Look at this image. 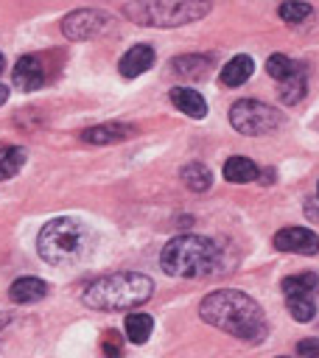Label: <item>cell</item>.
<instances>
[{
  "label": "cell",
  "mask_w": 319,
  "mask_h": 358,
  "mask_svg": "<svg viewBox=\"0 0 319 358\" xmlns=\"http://www.w3.org/2000/svg\"><path fill=\"white\" fill-rule=\"evenodd\" d=\"M210 0H132L123 14L146 28H176L210 14Z\"/></svg>",
  "instance_id": "cell-5"
},
{
  "label": "cell",
  "mask_w": 319,
  "mask_h": 358,
  "mask_svg": "<svg viewBox=\"0 0 319 358\" xmlns=\"http://www.w3.org/2000/svg\"><path fill=\"white\" fill-rule=\"evenodd\" d=\"M160 266L171 277H207L221 266V246L204 235H176L162 246Z\"/></svg>",
  "instance_id": "cell-2"
},
{
  "label": "cell",
  "mask_w": 319,
  "mask_h": 358,
  "mask_svg": "<svg viewBox=\"0 0 319 358\" xmlns=\"http://www.w3.org/2000/svg\"><path fill=\"white\" fill-rule=\"evenodd\" d=\"M319 285V277L313 271H302V274H291L283 280V294L294 296V294H313Z\"/></svg>",
  "instance_id": "cell-22"
},
{
  "label": "cell",
  "mask_w": 319,
  "mask_h": 358,
  "mask_svg": "<svg viewBox=\"0 0 319 358\" xmlns=\"http://www.w3.org/2000/svg\"><path fill=\"white\" fill-rule=\"evenodd\" d=\"M274 246L280 252H297V255H316L319 252V235L308 227H285L274 235Z\"/></svg>",
  "instance_id": "cell-8"
},
{
  "label": "cell",
  "mask_w": 319,
  "mask_h": 358,
  "mask_svg": "<svg viewBox=\"0 0 319 358\" xmlns=\"http://www.w3.org/2000/svg\"><path fill=\"white\" fill-rule=\"evenodd\" d=\"M123 327H126L129 341H134V344H146L148 336H151V330H154V319H151L148 313H129Z\"/></svg>",
  "instance_id": "cell-20"
},
{
  "label": "cell",
  "mask_w": 319,
  "mask_h": 358,
  "mask_svg": "<svg viewBox=\"0 0 319 358\" xmlns=\"http://www.w3.org/2000/svg\"><path fill=\"white\" fill-rule=\"evenodd\" d=\"M25 157H28V151H25L22 145L0 143V182H3V179H11V176L25 165Z\"/></svg>",
  "instance_id": "cell-18"
},
{
  "label": "cell",
  "mask_w": 319,
  "mask_h": 358,
  "mask_svg": "<svg viewBox=\"0 0 319 358\" xmlns=\"http://www.w3.org/2000/svg\"><path fill=\"white\" fill-rule=\"evenodd\" d=\"M199 316L207 324H213V327H218V330H224L241 341L257 344L269 333V322H266L263 308L249 294H243L238 288H224V291L207 294L199 302Z\"/></svg>",
  "instance_id": "cell-1"
},
{
  "label": "cell",
  "mask_w": 319,
  "mask_h": 358,
  "mask_svg": "<svg viewBox=\"0 0 319 358\" xmlns=\"http://www.w3.org/2000/svg\"><path fill=\"white\" fill-rule=\"evenodd\" d=\"M171 70H173V76L187 78V81L204 78L207 70H210V56H201V53H185V56H176V59L171 62Z\"/></svg>",
  "instance_id": "cell-13"
},
{
  "label": "cell",
  "mask_w": 319,
  "mask_h": 358,
  "mask_svg": "<svg viewBox=\"0 0 319 358\" xmlns=\"http://www.w3.org/2000/svg\"><path fill=\"white\" fill-rule=\"evenodd\" d=\"M6 70V59H3V53H0V73Z\"/></svg>",
  "instance_id": "cell-30"
},
{
  "label": "cell",
  "mask_w": 319,
  "mask_h": 358,
  "mask_svg": "<svg viewBox=\"0 0 319 358\" xmlns=\"http://www.w3.org/2000/svg\"><path fill=\"white\" fill-rule=\"evenodd\" d=\"M6 101H8V90H6V87H3V84H0V106H3V103H6Z\"/></svg>",
  "instance_id": "cell-29"
},
{
  "label": "cell",
  "mask_w": 319,
  "mask_h": 358,
  "mask_svg": "<svg viewBox=\"0 0 319 358\" xmlns=\"http://www.w3.org/2000/svg\"><path fill=\"white\" fill-rule=\"evenodd\" d=\"M297 352L302 358H319V338H302L297 344Z\"/></svg>",
  "instance_id": "cell-25"
},
{
  "label": "cell",
  "mask_w": 319,
  "mask_h": 358,
  "mask_svg": "<svg viewBox=\"0 0 319 358\" xmlns=\"http://www.w3.org/2000/svg\"><path fill=\"white\" fill-rule=\"evenodd\" d=\"M179 176H182V182H185L193 193H204V190H210V185H213V173H210V168L201 165V162H187V165L179 171Z\"/></svg>",
  "instance_id": "cell-19"
},
{
  "label": "cell",
  "mask_w": 319,
  "mask_h": 358,
  "mask_svg": "<svg viewBox=\"0 0 319 358\" xmlns=\"http://www.w3.org/2000/svg\"><path fill=\"white\" fill-rule=\"evenodd\" d=\"M316 193H319V185H316Z\"/></svg>",
  "instance_id": "cell-31"
},
{
  "label": "cell",
  "mask_w": 319,
  "mask_h": 358,
  "mask_svg": "<svg viewBox=\"0 0 319 358\" xmlns=\"http://www.w3.org/2000/svg\"><path fill=\"white\" fill-rule=\"evenodd\" d=\"M137 129L132 123H98L81 131V140L90 145H109V143H123L129 137H134Z\"/></svg>",
  "instance_id": "cell-9"
},
{
  "label": "cell",
  "mask_w": 319,
  "mask_h": 358,
  "mask_svg": "<svg viewBox=\"0 0 319 358\" xmlns=\"http://www.w3.org/2000/svg\"><path fill=\"white\" fill-rule=\"evenodd\" d=\"M11 324V313H0V341H3V336H6V327Z\"/></svg>",
  "instance_id": "cell-27"
},
{
  "label": "cell",
  "mask_w": 319,
  "mask_h": 358,
  "mask_svg": "<svg viewBox=\"0 0 319 358\" xmlns=\"http://www.w3.org/2000/svg\"><path fill=\"white\" fill-rule=\"evenodd\" d=\"M104 341H106V355H118L120 352V338H118V333H106L104 336Z\"/></svg>",
  "instance_id": "cell-26"
},
{
  "label": "cell",
  "mask_w": 319,
  "mask_h": 358,
  "mask_svg": "<svg viewBox=\"0 0 319 358\" xmlns=\"http://www.w3.org/2000/svg\"><path fill=\"white\" fill-rule=\"evenodd\" d=\"M8 296L17 302V305H31V302H39L48 296V282L39 280V277H20L11 282L8 288Z\"/></svg>",
  "instance_id": "cell-12"
},
{
  "label": "cell",
  "mask_w": 319,
  "mask_h": 358,
  "mask_svg": "<svg viewBox=\"0 0 319 358\" xmlns=\"http://www.w3.org/2000/svg\"><path fill=\"white\" fill-rule=\"evenodd\" d=\"M252 70H255V62H252V56H235V59H229L227 64H224V70H221V84H227V87H241V84H246V78L252 76Z\"/></svg>",
  "instance_id": "cell-17"
},
{
  "label": "cell",
  "mask_w": 319,
  "mask_h": 358,
  "mask_svg": "<svg viewBox=\"0 0 319 358\" xmlns=\"http://www.w3.org/2000/svg\"><path fill=\"white\" fill-rule=\"evenodd\" d=\"M151 294H154V282L148 274L118 271V274H106L90 282L81 299L87 308H95V310H129L151 299Z\"/></svg>",
  "instance_id": "cell-3"
},
{
  "label": "cell",
  "mask_w": 319,
  "mask_h": 358,
  "mask_svg": "<svg viewBox=\"0 0 319 358\" xmlns=\"http://www.w3.org/2000/svg\"><path fill=\"white\" fill-rule=\"evenodd\" d=\"M171 103L179 112H185L187 117H196V120L207 115V101L196 90H187V87H173L171 90Z\"/></svg>",
  "instance_id": "cell-14"
},
{
  "label": "cell",
  "mask_w": 319,
  "mask_h": 358,
  "mask_svg": "<svg viewBox=\"0 0 319 358\" xmlns=\"http://www.w3.org/2000/svg\"><path fill=\"white\" fill-rule=\"evenodd\" d=\"M229 123L238 134H246V137H260V134H269L274 131L280 123H283V115L263 103V101H252V98H241L232 103L229 109Z\"/></svg>",
  "instance_id": "cell-6"
},
{
  "label": "cell",
  "mask_w": 319,
  "mask_h": 358,
  "mask_svg": "<svg viewBox=\"0 0 319 358\" xmlns=\"http://www.w3.org/2000/svg\"><path fill=\"white\" fill-rule=\"evenodd\" d=\"M257 165L249 159V157H229L224 162V179L232 182V185H246V182H255L257 179Z\"/></svg>",
  "instance_id": "cell-16"
},
{
  "label": "cell",
  "mask_w": 319,
  "mask_h": 358,
  "mask_svg": "<svg viewBox=\"0 0 319 358\" xmlns=\"http://www.w3.org/2000/svg\"><path fill=\"white\" fill-rule=\"evenodd\" d=\"M280 358H285V355H280Z\"/></svg>",
  "instance_id": "cell-32"
},
{
  "label": "cell",
  "mask_w": 319,
  "mask_h": 358,
  "mask_svg": "<svg viewBox=\"0 0 319 358\" xmlns=\"http://www.w3.org/2000/svg\"><path fill=\"white\" fill-rule=\"evenodd\" d=\"M277 14H280L283 22L297 25V22H305V20L313 14V8H311L308 3H302V0H285V3H280Z\"/></svg>",
  "instance_id": "cell-23"
},
{
  "label": "cell",
  "mask_w": 319,
  "mask_h": 358,
  "mask_svg": "<svg viewBox=\"0 0 319 358\" xmlns=\"http://www.w3.org/2000/svg\"><path fill=\"white\" fill-rule=\"evenodd\" d=\"M305 90H308L305 67H302V64H297V67H294V73H291L288 78H283V81H280V101H283V103H288V106H294V103H299V101L305 98Z\"/></svg>",
  "instance_id": "cell-15"
},
{
  "label": "cell",
  "mask_w": 319,
  "mask_h": 358,
  "mask_svg": "<svg viewBox=\"0 0 319 358\" xmlns=\"http://www.w3.org/2000/svg\"><path fill=\"white\" fill-rule=\"evenodd\" d=\"M151 64H154V50H151V45H134V48H129V50L120 56L118 70H120L123 78H134V76L146 73Z\"/></svg>",
  "instance_id": "cell-11"
},
{
  "label": "cell",
  "mask_w": 319,
  "mask_h": 358,
  "mask_svg": "<svg viewBox=\"0 0 319 358\" xmlns=\"http://www.w3.org/2000/svg\"><path fill=\"white\" fill-rule=\"evenodd\" d=\"M45 84V67L36 56H22L17 64H14V87L22 90V92H31V90H39Z\"/></svg>",
  "instance_id": "cell-10"
},
{
  "label": "cell",
  "mask_w": 319,
  "mask_h": 358,
  "mask_svg": "<svg viewBox=\"0 0 319 358\" xmlns=\"http://www.w3.org/2000/svg\"><path fill=\"white\" fill-rule=\"evenodd\" d=\"M294 67H297V62H291V59L283 56V53H274V56H269V62H266V73H269L271 78H277V81L288 78V76L294 73Z\"/></svg>",
  "instance_id": "cell-24"
},
{
  "label": "cell",
  "mask_w": 319,
  "mask_h": 358,
  "mask_svg": "<svg viewBox=\"0 0 319 358\" xmlns=\"http://www.w3.org/2000/svg\"><path fill=\"white\" fill-rule=\"evenodd\" d=\"M109 22H112V17L98 11V8H78V11H70L62 20V34L70 42H84V39L101 36L109 28Z\"/></svg>",
  "instance_id": "cell-7"
},
{
  "label": "cell",
  "mask_w": 319,
  "mask_h": 358,
  "mask_svg": "<svg viewBox=\"0 0 319 358\" xmlns=\"http://www.w3.org/2000/svg\"><path fill=\"white\" fill-rule=\"evenodd\" d=\"M285 308H288V313H291L297 322H311V319L316 316L313 294H294V296H285Z\"/></svg>",
  "instance_id": "cell-21"
},
{
  "label": "cell",
  "mask_w": 319,
  "mask_h": 358,
  "mask_svg": "<svg viewBox=\"0 0 319 358\" xmlns=\"http://www.w3.org/2000/svg\"><path fill=\"white\" fill-rule=\"evenodd\" d=\"M257 176H260V182H263V185H271V182H274V171H271V168H269V171H263V173H257Z\"/></svg>",
  "instance_id": "cell-28"
},
{
  "label": "cell",
  "mask_w": 319,
  "mask_h": 358,
  "mask_svg": "<svg viewBox=\"0 0 319 358\" xmlns=\"http://www.w3.org/2000/svg\"><path fill=\"white\" fill-rule=\"evenodd\" d=\"M92 235L78 218H53L36 235V252L50 266H73L90 252Z\"/></svg>",
  "instance_id": "cell-4"
}]
</instances>
